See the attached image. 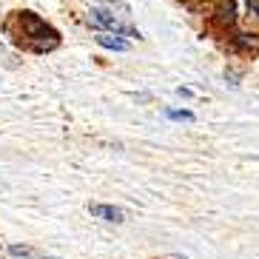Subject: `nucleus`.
Instances as JSON below:
<instances>
[{"label":"nucleus","instance_id":"nucleus-4","mask_svg":"<svg viewBox=\"0 0 259 259\" xmlns=\"http://www.w3.org/2000/svg\"><path fill=\"white\" fill-rule=\"evenodd\" d=\"M234 46L242 49V52L259 54V34H236V37H234Z\"/></svg>","mask_w":259,"mask_h":259},{"label":"nucleus","instance_id":"nucleus-8","mask_svg":"<svg viewBox=\"0 0 259 259\" xmlns=\"http://www.w3.org/2000/svg\"><path fill=\"white\" fill-rule=\"evenodd\" d=\"M248 6H251L253 12H259V0H248Z\"/></svg>","mask_w":259,"mask_h":259},{"label":"nucleus","instance_id":"nucleus-7","mask_svg":"<svg viewBox=\"0 0 259 259\" xmlns=\"http://www.w3.org/2000/svg\"><path fill=\"white\" fill-rule=\"evenodd\" d=\"M168 117H171V120H185V122L194 120V114H191V111H168Z\"/></svg>","mask_w":259,"mask_h":259},{"label":"nucleus","instance_id":"nucleus-5","mask_svg":"<svg viewBox=\"0 0 259 259\" xmlns=\"http://www.w3.org/2000/svg\"><path fill=\"white\" fill-rule=\"evenodd\" d=\"M94 40H97L103 49H111V52H125V49H128V43L120 40V37H114V34H97Z\"/></svg>","mask_w":259,"mask_h":259},{"label":"nucleus","instance_id":"nucleus-3","mask_svg":"<svg viewBox=\"0 0 259 259\" xmlns=\"http://www.w3.org/2000/svg\"><path fill=\"white\" fill-rule=\"evenodd\" d=\"M89 211H92V217H97L103 222H122L125 220V211L114 208V205H100V202H94V205H89Z\"/></svg>","mask_w":259,"mask_h":259},{"label":"nucleus","instance_id":"nucleus-2","mask_svg":"<svg viewBox=\"0 0 259 259\" xmlns=\"http://www.w3.org/2000/svg\"><path fill=\"white\" fill-rule=\"evenodd\" d=\"M213 23L220 26V29H228V26L236 23V3H234V0H222L220 6H217Z\"/></svg>","mask_w":259,"mask_h":259},{"label":"nucleus","instance_id":"nucleus-1","mask_svg":"<svg viewBox=\"0 0 259 259\" xmlns=\"http://www.w3.org/2000/svg\"><path fill=\"white\" fill-rule=\"evenodd\" d=\"M89 20H92L94 26H103V29H111L117 31V34H134V37H140L134 29H128V26H120V20H117L111 12H103V9H92V15H89Z\"/></svg>","mask_w":259,"mask_h":259},{"label":"nucleus","instance_id":"nucleus-6","mask_svg":"<svg viewBox=\"0 0 259 259\" xmlns=\"http://www.w3.org/2000/svg\"><path fill=\"white\" fill-rule=\"evenodd\" d=\"M9 253H12V256H17V259H20V256H31V251H29V248H20V245H12V248H9Z\"/></svg>","mask_w":259,"mask_h":259}]
</instances>
